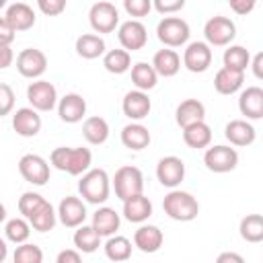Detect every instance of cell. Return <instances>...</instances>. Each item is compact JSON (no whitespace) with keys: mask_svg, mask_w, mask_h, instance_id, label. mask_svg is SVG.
<instances>
[{"mask_svg":"<svg viewBox=\"0 0 263 263\" xmlns=\"http://www.w3.org/2000/svg\"><path fill=\"white\" fill-rule=\"evenodd\" d=\"M242 84H245V72L240 70L222 66L214 76V88L220 95H234L242 88Z\"/></svg>","mask_w":263,"mask_h":263,"instance_id":"obj_27","label":"cell"},{"mask_svg":"<svg viewBox=\"0 0 263 263\" xmlns=\"http://www.w3.org/2000/svg\"><path fill=\"white\" fill-rule=\"evenodd\" d=\"M16 70L23 78L37 80L47 70V55L37 47H27L16 55Z\"/></svg>","mask_w":263,"mask_h":263,"instance_id":"obj_11","label":"cell"},{"mask_svg":"<svg viewBox=\"0 0 263 263\" xmlns=\"http://www.w3.org/2000/svg\"><path fill=\"white\" fill-rule=\"evenodd\" d=\"M45 201V197L41 195V193H37V191H25L21 197H18V212H21V216H25V218H29L41 203Z\"/></svg>","mask_w":263,"mask_h":263,"instance_id":"obj_41","label":"cell"},{"mask_svg":"<svg viewBox=\"0 0 263 263\" xmlns=\"http://www.w3.org/2000/svg\"><path fill=\"white\" fill-rule=\"evenodd\" d=\"M228 4H230V8H232L236 14L245 16V14L253 12V8H255L257 0H228Z\"/></svg>","mask_w":263,"mask_h":263,"instance_id":"obj_48","label":"cell"},{"mask_svg":"<svg viewBox=\"0 0 263 263\" xmlns=\"http://www.w3.org/2000/svg\"><path fill=\"white\" fill-rule=\"evenodd\" d=\"M88 23H90V29L99 35L113 33L121 25L119 23V10L109 0H99L88 10Z\"/></svg>","mask_w":263,"mask_h":263,"instance_id":"obj_7","label":"cell"},{"mask_svg":"<svg viewBox=\"0 0 263 263\" xmlns=\"http://www.w3.org/2000/svg\"><path fill=\"white\" fill-rule=\"evenodd\" d=\"M14 107V90L10 88V84L2 82L0 84V115H8Z\"/></svg>","mask_w":263,"mask_h":263,"instance_id":"obj_44","label":"cell"},{"mask_svg":"<svg viewBox=\"0 0 263 263\" xmlns=\"http://www.w3.org/2000/svg\"><path fill=\"white\" fill-rule=\"evenodd\" d=\"M191 35L189 23L181 16H164L156 25V37L164 47H183Z\"/></svg>","mask_w":263,"mask_h":263,"instance_id":"obj_5","label":"cell"},{"mask_svg":"<svg viewBox=\"0 0 263 263\" xmlns=\"http://www.w3.org/2000/svg\"><path fill=\"white\" fill-rule=\"evenodd\" d=\"M212 60H214V53L208 41H191L183 51V66L193 74L205 72L212 66Z\"/></svg>","mask_w":263,"mask_h":263,"instance_id":"obj_13","label":"cell"},{"mask_svg":"<svg viewBox=\"0 0 263 263\" xmlns=\"http://www.w3.org/2000/svg\"><path fill=\"white\" fill-rule=\"evenodd\" d=\"M132 82L140 90H146V92L152 90L158 82V72L154 70L152 62L150 64L148 62H136L132 66Z\"/></svg>","mask_w":263,"mask_h":263,"instance_id":"obj_36","label":"cell"},{"mask_svg":"<svg viewBox=\"0 0 263 263\" xmlns=\"http://www.w3.org/2000/svg\"><path fill=\"white\" fill-rule=\"evenodd\" d=\"M152 8H154L152 0H123V10L132 18H144L150 14Z\"/></svg>","mask_w":263,"mask_h":263,"instance_id":"obj_42","label":"cell"},{"mask_svg":"<svg viewBox=\"0 0 263 263\" xmlns=\"http://www.w3.org/2000/svg\"><path fill=\"white\" fill-rule=\"evenodd\" d=\"M150 142H152L150 129H148L142 121H132V123L123 125V129H121V144H123L127 150L140 152V150L148 148Z\"/></svg>","mask_w":263,"mask_h":263,"instance_id":"obj_22","label":"cell"},{"mask_svg":"<svg viewBox=\"0 0 263 263\" xmlns=\"http://www.w3.org/2000/svg\"><path fill=\"white\" fill-rule=\"evenodd\" d=\"M251 70H253L255 78L263 80V51H259V53H255L251 58Z\"/></svg>","mask_w":263,"mask_h":263,"instance_id":"obj_49","label":"cell"},{"mask_svg":"<svg viewBox=\"0 0 263 263\" xmlns=\"http://www.w3.org/2000/svg\"><path fill=\"white\" fill-rule=\"evenodd\" d=\"M4 259H6V242L0 240V261H4Z\"/></svg>","mask_w":263,"mask_h":263,"instance_id":"obj_52","label":"cell"},{"mask_svg":"<svg viewBox=\"0 0 263 263\" xmlns=\"http://www.w3.org/2000/svg\"><path fill=\"white\" fill-rule=\"evenodd\" d=\"M2 16L16 29V33H21V31H29V29L35 25V21H37L35 10H33L27 2H14V4L6 6Z\"/></svg>","mask_w":263,"mask_h":263,"instance_id":"obj_24","label":"cell"},{"mask_svg":"<svg viewBox=\"0 0 263 263\" xmlns=\"http://www.w3.org/2000/svg\"><path fill=\"white\" fill-rule=\"evenodd\" d=\"M203 164L208 171L216 173V175H224L230 173L238 166V152L236 148L226 146V144H216V146H208L203 152Z\"/></svg>","mask_w":263,"mask_h":263,"instance_id":"obj_6","label":"cell"},{"mask_svg":"<svg viewBox=\"0 0 263 263\" xmlns=\"http://www.w3.org/2000/svg\"><path fill=\"white\" fill-rule=\"evenodd\" d=\"M183 142L193 150H203L212 144V127L205 123V119L191 123L183 127Z\"/></svg>","mask_w":263,"mask_h":263,"instance_id":"obj_32","label":"cell"},{"mask_svg":"<svg viewBox=\"0 0 263 263\" xmlns=\"http://www.w3.org/2000/svg\"><path fill=\"white\" fill-rule=\"evenodd\" d=\"M58 210H53V205L45 199L31 216H29V222H31V226H33V230H37V232H49V230H53V226L58 224Z\"/></svg>","mask_w":263,"mask_h":263,"instance_id":"obj_33","label":"cell"},{"mask_svg":"<svg viewBox=\"0 0 263 263\" xmlns=\"http://www.w3.org/2000/svg\"><path fill=\"white\" fill-rule=\"evenodd\" d=\"M60 224L66 228H78L86 220V203L76 195H66L58 205Z\"/></svg>","mask_w":263,"mask_h":263,"instance_id":"obj_16","label":"cell"},{"mask_svg":"<svg viewBox=\"0 0 263 263\" xmlns=\"http://www.w3.org/2000/svg\"><path fill=\"white\" fill-rule=\"evenodd\" d=\"M103 249H105V255H107L109 261L119 263V261H127L132 257V249L134 247H132V240L127 236L111 234V236H107Z\"/></svg>","mask_w":263,"mask_h":263,"instance_id":"obj_34","label":"cell"},{"mask_svg":"<svg viewBox=\"0 0 263 263\" xmlns=\"http://www.w3.org/2000/svg\"><path fill=\"white\" fill-rule=\"evenodd\" d=\"M109 134H111L109 123H107V119L101 117V115H90V117H86L84 123H82V136H84V140H86L88 144H92V146H103V144L109 140Z\"/></svg>","mask_w":263,"mask_h":263,"instance_id":"obj_29","label":"cell"},{"mask_svg":"<svg viewBox=\"0 0 263 263\" xmlns=\"http://www.w3.org/2000/svg\"><path fill=\"white\" fill-rule=\"evenodd\" d=\"M224 138L232 146L245 148V146H251L257 140V132H255L251 119H232L224 127Z\"/></svg>","mask_w":263,"mask_h":263,"instance_id":"obj_20","label":"cell"},{"mask_svg":"<svg viewBox=\"0 0 263 263\" xmlns=\"http://www.w3.org/2000/svg\"><path fill=\"white\" fill-rule=\"evenodd\" d=\"M37 8L45 16H58L66 10V0H37Z\"/></svg>","mask_w":263,"mask_h":263,"instance_id":"obj_45","label":"cell"},{"mask_svg":"<svg viewBox=\"0 0 263 263\" xmlns=\"http://www.w3.org/2000/svg\"><path fill=\"white\" fill-rule=\"evenodd\" d=\"M58 263H80L82 261V251H78L76 247L74 249H64L58 253L55 257Z\"/></svg>","mask_w":263,"mask_h":263,"instance_id":"obj_47","label":"cell"},{"mask_svg":"<svg viewBox=\"0 0 263 263\" xmlns=\"http://www.w3.org/2000/svg\"><path fill=\"white\" fill-rule=\"evenodd\" d=\"M164 214L175 222H191L199 214V201L183 189H171L162 199Z\"/></svg>","mask_w":263,"mask_h":263,"instance_id":"obj_3","label":"cell"},{"mask_svg":"<svg viewBox=\"0 0 263 263\" xmlns=\"http://www.w3.org/2000/svg\"><path fill=\"white\" fill-rule=\"evenodd\" d=\"M162 242H164V234H162V230H160L158 226H154V224H146V222H144V224H140V228L134 232V247H136L138 251L146 253V255H152V253L160 251Z\"/></svg>","mask_w":263,"mask_h":263,"instance_id":"obj_19","label":"cell"},{"mask_svg":"<svg viewBox=\"0 0 263 263\" xmlns=\"http://www.w3.org/2000/svg\"><path fill=\"white\" fill-rule=\"evenodd\" d=\"M0 53H2L0 68H2V70H6V68L12 64V49H10V45H0Z\"/></svg>","mask_w":263,"mask_h":263,"instance_id":"obj_50","label":"cell"},{"mask_svg":"<svg viewBox=\"0 0 263 263\" xmlns=\"http://www.w3.org/2000/svg\"><path fill=\"white\" fill-rule=\"evenodd\" d=\"M117 39L123 49L127 51H140L148 43V29L140 18H129L119 25L117 29Z\"/></svg>","mask_w":263,"mask_h":263,"instance_id":"obj_12","label":"cell"},{"mask_svg":"<svg viewBox=\"0 0 263 263\" xmlns=\"http://www.w3.org/2000/svg\"><path fill=\"white\" fill-rule=\"evenodd\" d=\"M123 218L132 224H144L150 216H152V201L144 195V193H138V195H132L123 201V210H121Z\"/></svg>","mask_w":263,"mask_h":263,"instance_id":"obj_23","label":"cell"},{"mask_svg":"<svg viewBox=\"0 0 263 263\" xmlns=\"http://www.w3.org/2000/svg\"><path fill=\"white\" fill-rule=\"evenodd\" d=\"M218 263H242L245 259H242V255H238V253H230V251H226V253H220L218 255V259H216Z\"/></svg>","mask_w":263,"mask_h":263,"instance_id":"obj_51","label":"cell"},{"mask_svg":"<svg viewBox=\"0 0 263 263\" xmlns=\"http://www.w3.org/2000/svg\"><path fill=\"white\" fill-rule=\"evenodd\" d=\"M132 51L119 47V49H109L103 55V68L109 74H125L127 70H132Z\"/></svg>","mask_w":263,"mask_h":263,"instance_id":"obj_35","label":"cell"},{"mask_svg":"<svg viewBox=\"0 0 263 263\" xmlns=\"http://www.w3.org/2000/svg\"><path fill=\"white\" fill-rule=\"evenodd\" d=\"M203 119H205V107L197 99H185L175 109V121H177V125L181 129L187 127V125H191V123L203 121Z\"/></svg>","mask_w":263,"mask_h":263,"instance_id":"obj_26","label":"cell"},{"mask_svg":"<svg viewBox=\"0 0 263 263\" xmlns=\"http://www.w3.org/2000/svg\"><path fill=\"white\" fill-rule=\"evenodd\" d=\"M238 232L247 242H263V214H247L238 224Z\"/></svg>","mask_w":263,"mask_h":263,"instance_id":"obj_37","label":"cell"},{"mask_svg":"<svg viewBox=\"0 0 263 263\" xmlns=\"http://www.w3.org/2000/svg\"><path fill=\"white\" fill-rule=\"evenodd\" d=\"M58 115L64 123H78L86 115V101L78 92H68L58 101Z\"/></svg>","mask_w":263,"mask_h":263,"instance_id":"obj_18","label":"cell"},{"mask_svg":"<svg viewBox=\"0 0 263 263\" xmlns=\"http://www.w3.org/2000/svg\"><path fill=\"white\" fill-rule=\"evenodd\" d=\"M111 177L105 168H88L78 181L80 197L92 205H103L111 195Z\"/></svg>","mask_w":263,"mask_h":263,"instance_id":"obj_2","label":"cell"},{"mask_svg":"<svg viewBox=\"0 0 263 263\" xmlns=\"http://www.w3.org/2000/svg\"><path fill=\"white\" fill-rule=\"evenodd\" d=\"M41 115L35 107H21L12 115V129L21 138H35L41 132Z\"/></svg>","mask_w":263,"mask_h":263,"instance_id":"obj_17","label":"cell"},{"mask_svg":"<svg viewBox=\"0 0 263 263\" xmlns=\"http://www.w3.org/2000/svg\"><path fill=\"white\" fill-rule=\"evenodd\" d=\"M72 242L78 251H82L84 255H90L95 253L101 245H103V236L99 234V230L92 226V224H80L76 230H74V236H72Z\"/></svg>","mask_w":263,"mask_h":263,"instance_id":"obj_31","label":"cell"},{"mask_svg":"<svg viewBox=\"0 0 263 263\" xmlns=\"http://www.w3.org/2000/svg\"><path fill=\"white\" fill-rule=\"evenodd\" d=\"M27 101L31 107H35L39 113H47L58 107V90L49 80L37 78L27 86Z\"/></svg>","mask_w":263,"mask_h":263,"instance_id":"obj_9","label":"cell"},{"mask_svg":"<svg viewBox=\"0 0 263 263\" xmlns=\"http://www.w3.org/2000/svg\"><path fill=\"white\" fill-rule=\"evenodd\" d=\"M121 111L127 119L132 121H142L150 115L152 111V101L148 97L146 90H140V88H134V90H127L123 101H121Z\"/></svg>","mask_w":263,"mask_h":263,"instance_id":"obj_15","label":"cell"},{"mask_svg":"<svg viewBox=\"0 0 263 263\" xmlns=\"http://www.w3.org/2000/svg\"><path fill=\"white\" fill-rule=\"evenodd\" d=\"M74 49L82 60H97V58L105 55L107 45H105V39L99 33H82L76 39Z\"/></svg>","mask_w":263,"mask_h":263,"instance_id":"obj_28","label":"cell"},{"mask_svg":"<svg viewBox=\"0 0 263 263\" xmlns=\"http://www.w3.org/2000/svg\"><path fill=\"white\" fill-rule=\"evenodd\" d=\"M156 179L162 187H168V189H175L183 183L185 179V162L183 158L175 156V154H168V156H162L158 162H156Z\"/></svg>","mask_w":263,"mask_h":263,"instance_id":"obj_14","label":"cell"},{"mask_svg":"<svg viewBox=\"0 0 263 263\" xmlns=\"http://www.w3.org/2000/svg\"><path fill=\"white\" fill-rule=\"evenodd\" d=\"M16 37V29L2 16L0 18V45H10Z\"/></svg>","mask_w":263,"mask_h":263,"instance_id":"obj_46","label":"cell"},{"mask_svg":"<svg viewBox=\"0 0 263 263\" xmlns=\"http://www.w3.org/2000/svg\"><path fill=\"white\" fill-rule=\"evenodd\" d=\"M185 2L187 0H152V4H154V10L156 12H160V14H175V12H179V10H183L185 8Z\"/></svg>","mask_w":263,"mask_h":263,"instance_id":"obj_43","label":"cell"},{"mask_svg":"<svg viewBox=\"0 0 263 263\" xmlns=\"http://www.w3.org/2000/svg\"><path fill=\"white\" fill-rule=\"evenodd\" d=\"M238 111L245 119H263V88L247 86L238 95Z\"/></svg>","mask_w":263,"mask_h":263,"instance_id":"obj_21","label":"cell"},{"mask_svg":"<svg viewBox=\"0 0 263 263\" xmlns=\"http://www.w3.org/2000/svg\"><path fill=\"white\" fill-rule=\"evenodd\" d=\"M203 37L212 47H226L236 37V25L232 18L216 14L205 21L203 25Z\"/></svg>","mask_w":263,"mask_h":263,"instance_id":"obj_8","label":"cell"},{"mask_svg":"<svg viewBox=\"0 0 263 263\" xmlns=\"http://www.w3.org/2000/svg\"><path fill=\"white\" fill-rule=\"evenodd\" d=\"M49 162H51L53 168H58L62 173H68L72 177H80L90 168L92 152L88 148H82V146H76V148L60 146V148L51 150Z\"/></svg>","mask_w":263,"mask_h":263,"instance_id":"obj_1","label":"cell"},{"mask_svg":"<svg viewBox=\"0 0 263 263\" xmlns=\"http://www.w3.org/2000/svg\"><path fill=\"white\" fill-rule=\"evenodd\" d=\"M31 222L29 218L21 216V218H10L4 222V238L14 242V245H21V242H27L29 236H31Z\"/></svg>","mask_w":263,"mask_h":263,"instance_id":"obj_38","label":"cell"},{"mask_svg":"<svg viewBox=\"0 0 263 263\" xmlns=\"http://www.w3.org/2000/svg\"><path fill=\"white\" fill-rule=\"evenodd\" d=\"M222 62L226 68H232V70H240L245 72L249 66H251V53L247 47L242 45H226L224 49V55H222Z\"/></svg>","mask_w":263,"mask_h":263,"instance_id":"obj_39","label":"cell"},{"mask_svg":"<svg viewBox=\"0 0 263 263\" xmlns=\"http://www.w3.org/2000/svg\"><path fill=\"white\" fill-rule=\"evenodd\" d=\"M18 173H21V177L27 183L37 185V187L45 185L49 181V177H51L49 162L43 156H39V154H25V156H21V160H18Z\"/></svg>","mask_w":263,"mask_h":263,"instance_id":"obj_10","label":"cell"},{"mask_svg":"<svg viewBox=\"0 0 263 263\" xmlns=\"http://www.w3.org/2000/svg\"><path fill=\"white\" fill-rule=\"evenodd\" d=\"M181 64H183V60H181V55L175 51V47H162V49H158V51L154 53V58H152V66H154V70L158 72V76H162V78H173V76H177L179 70H181Z\"/></svg>","mask_w":263,"mask_h":263,"instance_id":"obj_25","label":"cell"},{"mask_svg":"<svg viewBox=\"0 0 263 263\" xmlns=\"http://www.w3.org/2000/svg\"><path fill=\"white\" fill-rule=\"evenodd\" d=\"M101 236H111V234H117L119 226H121V216L109 208V205H99L97 212L92 214V222H90Z\"/></svg>","mask_w":263,"mask_h":263,"instance_id":"obj_30","label":"cell"},{"mask_svg":"<svg viewBox=\"0 0 263 263\" xmlns=\"http://www.w3.org/2000/svg\"><path fill=\"white\" fill-rule=\"evenodd\" d=\"M12 259H14V263H41L43 251L35 242H21V245H16Z\"/></svg>","mask_w":263,"mask_h":263,"instance_id":"obj_40","label":"cell"},{"mask_svg":"<svg viewBox=\"0 0 263 263\" xmlns=\"http://www.w3.org/2000/svg\"><path fill=\"white\" fill-rule=\"evenodd\" d=\"M111 185H113L115 197L125 201L132 195L144 193V175H142V171L138 166L125 164V166H119L115 171V175L111 179Z\"/></svg>","mask_w":263,"mask_h":263,"instance_id":"obj_4","label":"cell"}]
</instances>
